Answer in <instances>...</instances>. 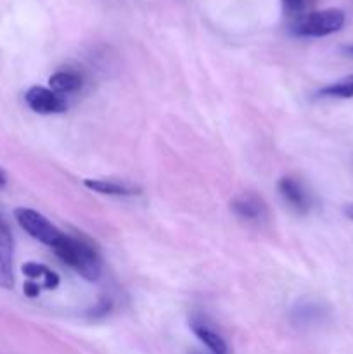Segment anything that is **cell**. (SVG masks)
Segmentation results:
<instances>
[{
  "instance_id": "obj_6",
  "label": "cell",
  "mask_w": 353,
  "mask_h": 354,
  "mask_svg": "<svg viewBox=\"0 0 353 354\" xmlns=\"http://www.w3.org/2000/svg\"><path fill=\"white\" fill-rule=\"evenodd\" d=\"M279 192L282 199L298 213H307L310 209V196L298 180L291 178V176L280 178Z\"/></svg>"
},
{
  "instance_id": "obj_3",
  "label": "cell",
  "mask_w": 353,
  "mask_h": 354,
  "mask_svg": "<svg viewBox=\"0 0 353 354\" xmlns=\"http://www.w3.org/2000/svg\"><path fill=\"white\" fill-rule=\"evenodd\" d=\"M14 216H16L17 223L21 225L24 232L31 235L33 239H37L42 244H47L51 248H54L59 241H61L62 234L59 232V228H55L44 214H40L38 211L28 209V207H17L14 211Z\"/></svg>"
},
{
  "instance_id": "obj_9",
  "label": "cell",
  "mask_w": 353,
  "mask_h": 354,
  "mask_svg": "<svg viewBox=\"0 0 353 354\" xmlns=\"http://www.w3.org/2000/svg\"><path fill=\"white\" fill-rule=\"evenodd\" d=\"M48 85L55 93H75L82 88L83 80L75 71H57L48 78Z\"/></svg>"
},
{
  "instance_id": "obj_10",
  "label": "cell",
  "mask_w": 353,
  "mask_h": 354,
  "mask_svg": "<svg viewBox=\"0 0 353 354\" xmlns=\"http://www.w3.org/2000/svg\"><path fill=\"white\" fill-rule=\"evenodd\" d=\"M85 187L87 189L93 190L97 194H104V196H121V197H128V196H137L138 189H134V187L123 185V183L118 182H109V180H85Z\"/></svg>"
},
{
  "instance_id": "obj_8",
  "label": "cell",
  "mask_w": 353,
  "mask_h": 354,
  "mask_svg": "<svg viewBox=\"0 0 353 354\" xmlns=\"http://www.w3.org/2000/svg\"><path fill=\"white\" fill-rule=\"evenodd\" d=\"M232 209L242 220H260L265 214V206L256 196H239L232 201Z\"/></svg>"
},
{
  "instance_id": "obj_7",
  "label": "cell",
  "mask_w": 353,
  "mask_h": 354,
  "mask_svg": "<svg viewBox=\"0 0 353 354\" xmlns=\"http://www.w3.org/2000/svg\"><path fill=\"white\" fill-rule=\"evenodd\" d=\"M189 324H190V328H192V332L196 334V337L199 339V341L203 342V344L206 346L211 353L227 354V344H225V341L217 334V332L213 330V328L210 327V325L206 324V322L201 320V318H197V317H194Z\"/></svg>"
},
{
  "instance_id": "obj_1",
  "label": "cell",
  "mask_w": 353,
  "mask_h": 354,
  "mask_svg": "<svg viewBox=\"0 0 353 354\" xmlns=\"http://www.w3.org/2000/svg\"><path fill=\"white\" fill-rule=\"evenodd\" d=\"M52 249L57 254V258L68 266H71L82 279L89 280V282L99 280L100 273H102V263H100L99 254L92 245L80 241V239L62 235L61 241Z\"/></svg>"
},
{
  "instance_id": "obj_14",
  "label": "cell",
  "mask_w": 353,
  "mask_h": 354,
  "mask_svg": "<svg viewBox=\"0 0 353 354\" xmlns=\"http://www.w3.org/2000/svg\"><path fill=\"white\" fill-rule=\"evenodd\" d=\"M109 310H111L109 301H100V303L97 304V308L92 311V313H93V317H106V315L109 313Z\"/></svg>"
},
{
  "instance_id": "obj_17",
  "label": "cell",
  "mask_w": 353,
  "mask_h": 354,
  "mask_svg": "<svg viewBox=\"0 0 353 354\" xmlns=\"http://www.w3.org/2000/svg\"><path fill=\"white\" fill-rule=\"evenodd\" d=\"M6 182H7V176H6V173H3V169L0 168V189H3V187H6Z\"/></svg>"
},
{
  "instance_id": "obj_2",
  "label": "cell",
  "mask_w": 353,
  "mask_h": 354,
  "mask_svg": "<svg viewBox=\"0 0 353 354\" xmlns=\"http://www.w3.org/2000/svg\"><path fill=\"white\" fill-rule=\"evenodd\" d=\"M345 26V12L339 9H322L303 14L291 26L296 37L318 38L336 33Z\"/></svg>"
},
{
  "instance_id": "obj_5",
  "label": "cell",
  "mask_w": 353,
  "mask_h": 354,
  "mask_svg": "<svg viewBox=\"0 0 353 354\" xmlns=\"http://www.w3.org/2000/svg\"><path fill=\"white\" fill-rule=\"evenodd\" d=\"M14 241L9 228L0 220V287L12 289L14 287Z\"/></svg>"
},
{
  "instance_id": "obj_13",
  "label": "cell",
  "mask_w": 353,
  "mask_h": 354,
  "mask_svg": "<svg viewBox=\"0 0 353 354\" xmlns=\"http://www.w3.org/2000/svg\"><path fill=\"white\" fill-rule=\"evenodd\" d=\"M305 2L303 0H282V7L286 10V14L294 16V14H300L303 10Z\"/></svg>"
},
{
  "instance_id": "obj_12",
  "label": "cell",
  "mask_w": 353,
  "mask_h": 354,
  "mask_svg": "<svg viewBox=\"0 0 353 354\" xmlns=\"http://www.w3.org/2000/svg\"><path fill=\"white\" fill-rule=\"evenodd\" d=\"M320 97H332V99H352L353 97V75L345 76L331 85L324 86L318 92Z\"/></svg>"
},
{
  "instance_id": "obj_4",
  "label": "cell",
  "mask_w": 353,
  "mask_h": 354,
  "mask_svg": "<svg viewBox=\"0 0 353 354\" xmlns=\"http://www.w3.org/2000/svg\"><path fill=\"white\" fill-rule=\"evenodd\" d=\"M28 107L38 114H59L66 111V100L54 90L45 86H31L24 95Z\"/></svg>"
},
{
  "instance_id": "obj_15",
  "label": "cell",
  "mask_w": 353,
  "mask_h": 354,
  "mask_svg": "<svg viewBox=\"0 0 353 354\" xmlns=\"http://www.w3.org/2000/svg\"><path fill=\"white\" fill-rule=\"evenodd\" d=\"M24 294H26L28 297H37L38 294H40V286H38L37 282H26L24 283Z\"/></svg>"
},
{
  "instance_id": "obj_16",
  "label": "cell",
  "mask_w": 353,
  "mask_h": 354,
  "mask_svg": "<svg viewBox=\"0 0 353 354\" xmlns=\"http://www.w3.org/2000/svg\"><path fill=\"white\" fill-rule=\"evenodd\" d=\"M345 214L350 218V220L353 221V204H348V206H345Z\"/></svg>"
},
{
  "instance_id": "obj_18",
  "label": "cell",
  "mask_w": 353,
  "mask_h": 354,
  "mask_svg": "<svg viewBox=\"0 0 353 354\" xmlns=\"http://www.w3.org/2000/svg\"><path fill=\"white\" fill-rule=\"evenodd\" d=\"M348 52H350V54H353V45H352V47H348Z\"/></svg>"
},
{
  "instance_id": "obj_11",
  "label": "cell",
  "mask_w": 353,
  "mask_h": 354,
  "mask_svg": "<svg viewBox=\"0 0 353 354\" xmlns=\"http://www.w3.org/2000/svg\"><path fill=\"white\" fill-rule=\"evenodd\" d=\"M21 270H23L24 275L30 280H33V282L35 280H42V287H44V289L52 290L59 286L57 273H54L52 270H48L47 266L40 265V263H24V265L21 266Z\"/></svg>"
}]
</instances>
